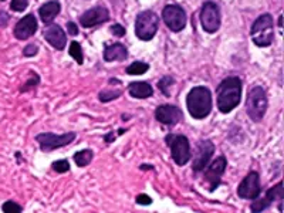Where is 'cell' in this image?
<instances>
[{"mask_svg": "<svg viewBox=\"0 0 284 213\" xmlns=\"http://www.w3.org/2000/svg\"><path fill=\"white\" fill-rule=\"evenodd\" d=\"M53 169L59 174H64V172H69L70 171V164L67 159H61V161H56L53 164Z\"/></svg>", "mask_w": 284, "mask_h": 213, "instance_id": "4316f807", "label": "cell"}, {"mask_svg": "<svg viewBox=\"0 0 284 213\" xmlns=\"http://www.w3.org/2000/svg\"><path fill=\"white\" fill-rule=\"evenodd\" d=\"M1 211L3 212H21L23 211V206L19 204H16L14 201H7V202H4L3 206H1Z\"/></svg>", "mask_w": 284, "mask_h": 213, "instance_id": "484cf974", "label": "cell"}, {"mask_svg": "<svg viewBox=\"0 0 284 213\" xmlns=\"http://www.w3.org/2000/svg\"><path fill=\"white\" fill-rule=\"evenodd\" d=\"M148 70H149V64L144 63V61H135V63L129 64L125 71L129 76H142L147 73Z\"/></svg>", "mask_w": 284, "mask_h": 213, "instance_id": "7402d4cb", "label": "cell"}, {"mask_svg": "<svg viewBox=\"0 0 284 213\" xmlns=\"http://www.w3.org/2000/svg\"><path fill=\"white\" fill-rule=\"evenodd\" d=\"M1 1H4V0H1Z\"/></svg>", "mask_w": 284, "mask_h": 213, "instance_id": "8d00e7d4", "label": "cell"}, {"mask_svg": "<svg viewBox=\"0 0 284 213\" xmlns=\"http://www.w3.org/2000/svg\"><path fill=\"white\" fill-rule=\"evenodd\" d=\"M188 111L192 118L195 119H203L210 114L212 111V94L209 88L193 87L187 97Z\"/></svg>", "mask_w": 284, "mask_h": 213, "instance_id": "7a4b0ae2", "label": "cell"}, {"mask_svg": "<svg viewBox=\"0 0 284 213\" xmlns=\"http://www.w3.org/2000/svg\"><path fill=\"white\" fill-rule=\"evenodd\" d=\"M266 111H267V96L265 88L260 86H255L250 88L247 100H246V112L250 116L252 121L259 122L263 119Z\"/></svg>", "mask_w": 284, "mask_h": 213, "instance_id": "277c9868", "label": "cell"}, {"mask_svg": "<svg viewBox=\"0 0 284 213\" xmlns=\"http://www.w3.org/2000/svg\"><path fill=\"white\" fill-rule=\"evenodd\" d=\"M37 51H39V47H37V46L29 44V46H26L24 50H23V56H24V57H33V56L37 54Z\"/></svg>", "mask_w": 284, "mask_h": 213, "instance_id": "f546056e", "label": "cell"}, {"mask_svg": "<svg viewBox=\"0 0 284 213\" xmlns=\"http://www.w3.org/2000/svg\"><path fill=\"white\" fill-rule=\"evenodd\" d=\"M262 192L260 189V178L257 172H250L242 181V184L237 186V195L242 199H250L253 201L256 198H259V195Z\"/></svg>", "mask_w": 284, "mask_h": 213, "instance_id": "7c38bea8", "label": "cell"}, {"mask_svg": "<svg viewBox=\"0 0 284 213\" xmlns=\"http://www.w3.org/2000/svg\"><path fill=\"white\" fill-rule=\"evenodd\" d=\"M36 31H37V20L34 14H27L23 19H20L14 26V37L19 40H27Z\"/></svg>", "mask_w": 284, "mask_h": 213, "instance_id": "2e32d148", "label": "cell"}, {"mask_svg": "<svg viewBox=\"0 0 284 213\" xmlns=\"http://www.w3.org/2000/svg\"><path fill=\"white\" fill-rule=\"evenodd\" d=\"M155 118L164 125L174 126L177 125L179 121L184 119V114L178 106L165 104V106H158L155 111Z\"/></svg>", "mask_w": 284, "mask_h": 213, "instance_id": "5bb4252c", "label": "cell"}, {"mask_svg": "<svg viewBox=\"0 0 284 213\" xmlns=\"http://www.w3.org/2000/svg\"><path fill=\"white\" fill-rule=\"evenodd\" d=\"M60 10H61V6H60V3L57 0L47 1V3H44V4L39 9L40 19L43 20V23L49 24V23H51L53 20L57 17Z\"/></svg>", "mask_w": 284, "mask_h": 213, "instance_id": "d6986e66", "label": "cell"}, {"mask_svg": "<svg viewBox=\"0 0 284 213\" xmlns=\"http://www.w3.org/2000/svg\"><path fill=\"white\" fill-rule=\"evenodd\" d=\"M283 17H282V16H280V17H279V26H280V27H282V26H283Z\"/></svg>", "mask_w": 284, "mask_h": 213, "instance_id": "d590c367", "label": "cell"}, {"mask_svg": "<svg viewBox=\"0 0 284 213\" xmlns=\"http://www.w3.org/2000/svg\"><path fill=\"white\" fill-rule=\"evenodd\" d=\"M162 19L172 31H181L187 26V13L178 4H168L162 11Z\"/></svg>", "mask_w": 284, "mask_h": 213, "instance_id": "30bf717a", "label": "cell"}, {"mask_svg": "<svg viewBox=\"0 0 284 213\" xmlns=\"http://www.w3.org/2000/svg\"><path fill=\"white\" fill-rule=\"evenodd\" d=\"M67 30H69V34H71V36H77V34H79V27H77V24L73 23V21H69V23H67Z\"/></svg>", "mask_w": 284, "mask_h": 213, "instance_id": "836d02e7", "label": "cell"}, {"mask_svg": "<svg viewBox=\"0 0 284 213\" xmlns=\"http://www.w3.org/2000/svg\"><path fill=\"white\" fill-rule=\"evenodd\" d=\"M226 166H227V161H226L225 156H219V158H216V161L210 164V166H207L205 169L203 178H205V184L209 192H213L220 185L222 176L226 171Z\"/></svg>", "mask_w": 284, "mask_h": 213, "instance_id": "9c48e42d", "label": "cell"}, {"mask_svg": "<svg viewBox=\"0 0 284 213\" xmlns=\"http://www.w3.org/2000/svg\"><path fill=\"white\" fill-rule=\"evenodd\" d=\"M9 19H10V16L6 13V11H0V29H3V27H6V26H7Z\"/></svg>", "mask_w": 284, "mask_h": 213, "instance_id": "d6a6232c", "label": "cell"}, {"mask_svg": "<svg viewBox=\"0 0 284 213\" xmlns=\"http://www.w3.org/2000/svg\"><path fill=\"white\" fill-rule=\"evenodd\" d=\"M127 57V49L121 43H115L112 46H107L105 50H104V60L105 61H124Z\"/></svg>", "mask_w": 284, "mask_h": 213, "instance_id": "ffe728a7", "label": "cell"}, {"mask_svg": "<svg viewBox=\"0 0 284 213\" xmlns=\"http://www.w3.org/2000/svg\"><path fill=\"white\" fill-rule=\"evenodd\" d=\"M159 19L152 10L141 11L135 20V34L142 41H149L155 37L158 31Z\"/></svg>", "mask_w": 284, "mask_h": 213, "instance_id": "5b68a950", "label": "cell"}, {"mask_svg": "<svg viewBox=\"0 0 284 213\" xmlns=\"http://www.w3.org/2000/svg\"><path fill=\"white\" fill-rule=\"evenodd\" d=\"M213 154H215V145L212 141H209V139L199 141L197 146H196L195 156H193V166H192L193 171L195 172L203 171Z\"/></svg>", "mask_w": 284, "mask_h": 213, "instance_id": "8fae6325", "label": "cell"}, {"mask_svg": "<svg viewBox=\"0 0 284 213\" xmlns=\"http://www.w3.org/2000/svg\"><path fill=\"white\" fill-rule=\"evenodd\" d=\"M174 83H175V80L171 76H165V77H162L158 81V87L162 91L164 96L169 97L171 96V86H174Z\"/></svg>", "mask_w": 284, "mask_h": 213, "instance_id": "603a6c76", "label": "cell"}, {"mask_svg": "<svg viewBox=\"0 0 284 213\" xmlns=\"http://www.w3.org/2000/svg\"><path fill=\"white\" fill-rule=\"evenodd\" d=\"M256 199H257V198H256ZM283 199H284L283 182H279L276 186L270 188V189L267 191V194H266L265 198L257 199V201L253 199L255 202L252 204V211H253L255 213L263 212V211L267 209L270 205L275 204L276 201H277V202H283Z\"/></svg>", "mask_w": 284, "mask_h": 213, "instance_id": "4fadbf2b", "label": "cell"}, {"mask_svg": "<svg viewBox=\"0 0 284 213\" xmlns=\"http://www.w3.org/2000/svg\"><path fill=\"white\" fill-rule=\"evenodd\" d=\"M93 158H94L93 151L83 149V151H80V152H77V154L74 155V162H76L77 166H80V168H86V166L93 161Z\"/></svg>", "mask_w": 284, "mask_h": 213, "instance_id": "44dd1931", "label": "cell"}, {"mask_svg": "<svg viewBox=\"0 0 284 213\" xmlns=\"http://www.w3.org/2000/svg\"><path fill=\"white\" fill-rule=\"evenodd\" d=\"M128 93L129 96L138 100H145V98L152 97L154 88L147 81H134L128 86Z\"/></svg>", "mask_w": 284, "mask_h": 213, "instance_id": "ac0fdd59", "label": "cell"}, {"mask_svg": "<svg viewBox=\"0 0 284 213\" xmlns=\"http://www.w3.org/2000/svg\"><path fill=\"white\" fill-rule=\"evenodd\" d=\"M167 142L172 152V159L177 162V165H187L190 159V144L187 136L169 134L167 135Z\"/></svg>", "mask_w": 284, "mask_h": 213, "instance_id": "8992f818", "label": "cell"}, {"mask_svg": "<svg viewBox=\"0 0 284 213\" xmlns=\"http://www.w3.org/2000/svg\"><path fill=\"white\" fill-rule=\"evenodd\" d=\"M137 204L138 205H151L152 204V199H151L148 195H138Z\"/></svg>", "mask_w": 284, "mask_h": 213, "instance_id": "1f68e13d", "label": "cell"}, {"mask_svg": "<svg viewBox=\"0 0 284 213\" xmlns=\"http://www.w3.org/2000/svg\"><path fill=\"white\" fill-rule=\"evenodd\" d=\"M252 40L259 47H269L275 39V23L270 14L259 16L250 30Z\"/></svg>", "mask_w": 284, "mask_h": 213, "instance_id": "3957f363", "label": "cell"}, {"mask_svg": "<svg viewBox=\"0 0 284 213\" xmlns=\"http://www.w3.org/2000/svg\"><path fill=\"white\" fill-rule=\"evenodd\" d=\"M109 30H111V33H112L115 37H124V36H125V29H124L121 24H112Z\"/></svg>", "mask_w": 284, "mask_h": 213, "instance_id": "4dcf8cb0", "label": "cell"}, {"mask_svg": "<svg viewBox=\"0 0 284 213\" xmlns=\"http://www.w3.org/2000/svg\"><path fill=\"white\" fill-rule=\"evenodd\" d=\"M70 56L74 58L79 64H83L84 58H83V50L80 46L79 41H71L70 44Z\"/></svg>", "mask_w": 284, "mask_h": 213, "instance_id": "d4e9b609", "label": "cell"}, {"mask_svg": "<svg viewBox=\"0 0 284 213\" xmlns=\"http://www.w3.org/2000/svg\"><path fill=\"white\" fill-rule=\"evenodd\" d=\"M40 83V78L39 76L36 74V73H30V80L21 87V90L20 91H27V90H30L31 87H36L37 84Z\"/></svg>", "mask_w": 284, "mask_h": 213, "instance_id": "f1b7e54d", "label": "cell"}, {"mask_svg": "<svg viewBox=\"0 0 284 213\" xmlns=\"http://www.w3.org/2000/svg\"><path fill=\"white\" fill-rule=\"evenodd\" d=\"M109 19V13L107 7L104 6H95L93 9L87 10L81 17H80V24L83 27H94L101 23H105Z\"/></svg>", "mask_w": 284, "mask_h": 213, "instance_id": "9a60e30c", "label": "cell"}, {"mask_svg": "<svg viewBox=\"0 0 284 213\" xmlns=\"http://www.w3.org/2000/svg\"><path fill=\"white\" fill-rule=\"evenodd\" d=\"M242 98V81L239 77L225 78L217 87V108L227 114L239 106Z\"/></svg>", "mask_w": 284, "mask_h": 213, "instance_id": "6da1fadb", "label": "cell"}, {"mask_svg": "<svg viewBox=\"0 0 284 213\" xmlns=\"http://www.w3.org/2000/svg\"><path fill=\"white\" fill-rule=\"evenodd\" d=\"M200 23L206 33H216L220 27V10L213 1H206L200 10Z\"/></svg>", "mask_w": 284, "mask_h": 213, "instance_id": "ba28073f", "label": "cell"}, {"mask_svg": "<svg viewBox=\"0 0 284 213\" xmlns=\"http://www.w3.org/2000/svg\"><path fill=\"white\" fill-rule=\"evenodd\" d=\"M76 139V132H67L63 135H56L53 132H43L36 136V141L39 142L40 149L43 152H51L57 148L69 145Z\"/></svg>", "mask_w": 284, "mask_h": 213, "instance_id": "52a82bcc", "label": "cell"}, {"mask_svg": "<svg viewBox=\"0 0 284 213\" xmlns=\"http://www.w3.org/2000/svg\"><path fill=\"white\" fill-rule=\"evenodd\" d=\"M121 94H122L121 90H104L99 93L98 97H99L101 103H109L112 100H117L118 97H121Z\"/></svg>", "mask_w": 284, "mask_h": 213, "instance_id": "cb8c5ba5", "label": "cell"}, {"mask_svg": "<svg viewBox=\"0 0 284 213\" xmlns=\"http://www.w3.org/2000/svg\"><path fill=\"white\" fill-rule=\"evenodd\" d=\"M44 39L49 41L50 46H53L54 49L57 50H64L66 44H67L66 33L59 24H51L44 30Z\"/></svg>", "mask_w": 284, "mask_h": 213, "instance_id": "e0dca14e", "label": "cell"}, {"mask_svg": "<svg viewBox=\"0 0 284 213\" xmlns=\"http://www.w3.org/2000/svg\"><path fill=\"white\" fill-rule=\"evenodd\" d=\"M115 138H117V135H115L114 132H109V134H107V135H105V138H104V139H105V142H107V144H109V142H112Z\"/></svg>", "mask_w": 284, "mask_h": 213, "instance_id": "e575fe53", "label": "cell"}, {"mask_svg": "<svg viewBox=\"0 0 284 213\" xmlns=\"http://www.w3.org/2000/svg\"><path fill=\"white\" fill-rule=\"evenodd\" d=\"M29 6V0H11L10 7L13 11H23L27 9Z\"/></svg>", "mask_w": 284, "mask_h": 213, "instance_id": "83f0119b", "label": "cell"}]
</instances>
